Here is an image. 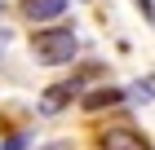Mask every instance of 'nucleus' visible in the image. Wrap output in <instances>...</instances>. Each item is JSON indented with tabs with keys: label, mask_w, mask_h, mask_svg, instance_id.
Segmentation results:
<instances>
[{
	"label": "nucleus",
	"mask_w": 155,
	"mask_h": 150,
	"mask_svg": "<svg viewBox=\"0 0 155 150\" xmlns=\"http://www.w3.org/2000/svg\"><path fill=\"white\" fill-rule=\"evenodd\" d=\"M80 53V40H75L71 27H40L31 31V58L40 66H67Z\"/></svg>",
	"instance_id": "1"
},
{
	"label": "nucleus",
	"mask_w": 155,
	"mask_h": 150,
	"mask_svg": "<svg viewBox=\"0 0 155 150\" xmlns=\"http://www.w3.org/2000/svg\"><path fill=\"white\" fill-rule=\"evenodd\" d=\"M84 84H89V75H67V80H58L53 88H45V93H40V115H58V110H67V106L84 93Z\"/></svg>",
	"instance_id": "2"
},
{
	"label": "nucleus",
	"mask_w": 155,
	"mask_h": 150,
	"mask_svg": "<svg viewBox=\"0 0 155 150\" xmlns=\"http://www.w3.org/2000/svg\"><path fill=\"white\" fill-rule=\"evenodd\" d=\"M97 150H151V141L137 128H107L97 137Z\"/></svg>",
	"instance_id": "3"
},
{
	"label": "nucleus",
	"mask_w": 155,
	"mask_h": 150,
	"mask_svg": "<svg viewBox=\"0 0 155 150\" xmlns=\"http://www.w3.org/2000/svg\"><path fill=\"white\" fill-rule=\"evenodd\" d=\"M67 9H71L67 0H22V18L27 22H58Z\"/></svg>",
	"instance_id": "4"
},
{
	"label": "nucleus",
	"mask_w": 155,
	"mask_h": 150,
	"mask_svg": "<svg viewBox=\"0 0 155 150\" xmlns=\"http://www.w3.org/2000/svg\"><path fill=\"white\" fill-rule=\"evenodd\" d=\"M120 102H129V88H115V84H111V88H93V93H84V110H89V115H93V110H107V106H120Z\"/></svg>",
	"instance_id": "5"
},
{
	"label": "nucleus",
	"mask_w": 155,
	"mask_h": 150,
	"mask_svg": "<svg viewBox=\"0 0 155 150\" xmlns=\"http://www.w3.org/2000/svg\"><path fill=\"white\" fill-rule=\"evenodd\" d=\"M129 97H133V102H151V97H155V80H142V84H133V88H129Z\"/></svg>",
	"instance_id": "6"
},
{
	"label": "nucleus",
	"mask_w": 155,
	"mask_h": 150,
	"mask_svg": "<svg viewBox=\"0 0 155 150\" xmlns=\"http://www.w3.org/2000/svg\"><path fill=\"white\" fill-rule=\"evenodd\" d=\"M27 141H31V132H13V137L5 141L0 150H27Z\"/></svg>",
	"instance_id": "7"
}]
</instances>
